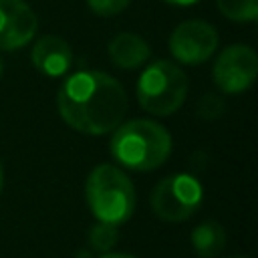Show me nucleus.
<instances>
[{
	"label": "nucleus",
	"instance_id": "obj_1",
	"mask_svg": "<svg viewBox=\"0 0 258 258\" xmlns=\"http://www.w3.org/2000/svg\"><path fill=\"white\" fill-rule=\"evenodd\" d=\"M56 105L62 121L87 135H105L117 129L129 101L117 79L103 71H79L58 89Z\"/></svg>",
	"mask_w": 258,
	"mask_h": 258
},
{
	"label": "nucleus",
	"instance_id": "obj_2",
	"mask_svg": "<svg viewBox=\"0 0 258 258\" xmlns=\"http://www.w3.org/2000/svg\"><path fill=\"white\" fill-rule=\"evenodd\" d=\"M111 155L133 171H151L165 163L171 153L167 129L149 119H131L119 125L109 143Z\"/></svg>",
	"mask_w": 258,
	"mask_h": 258
},
{
	"label": "nucleus",
	"instance_id": "obj_3",
	"mask_svg": "<svg viewBox=\"0 0 258 258\" xmlns=\"http://www.w3.org/2000/svg\"><path fill=\"white\" fill-rule=\"evenodd\" d=\"M87 204L99 222L119 226L133 216L135 187L125 171L111 163L97 165L85 183Z\"/></svg>",
	"mask_w": 258,
	"mask_h": 258
},
{
	"label": "nucleus",
	"instance_id": "obj_4",
	"mask_svg": "<svg viewBox=\"0 0 258 258\" xmlns=\"http://www.w3.org/2000/svg\"><path fill=\"white\" fill-rule=\"evenodd\" d=\"M185 95L187 77L177 64L169 60L151 62L137 81V101L141 109L157 117L175 113L183 105Z\"/></svg>",
	"mask_w": 258,
	"mask_h": 258
},
{
	"label": "nucleus",
	"instance_id": "obj_5",
	"mask_svg": "<svg viewBox=\"0 0 258 258\" xmlns=\"http://www.w3.org/2000/svg\"><path fill=\"white\" fill-rule=\"evenodd\" d=\"M204 189L189 173L163 177L151 191L149 204L153 214L163 222H183L202 206Z\"/></svg>",
	"mask_w": 258,
	"mask_h": 258
},
{
	"label": "nucleus",
	"instance_id": "obj_6",
	"mask_svg": "<svg viewBox=\"0 0 258 258\" xmlns=\"http://www.w3.org/2000/svg\"><path fill=\"white\" fill-rule=\"evenodd\" d=\"M258 73V56L252 46L248 44H230L220 52L214 62V83L216 87L226 93H242L246 91Z\"/></svg>",
	"mask_w": 258,
	"mask_h": 258
},
{
	"label": "nucleus",
	"instance_id": "obj_7",
	"mask_svg": "<svg viewBox=\"0 0 258 258\" xmlns=\"http://www.w3.org/2000/svg\"><path fill=\"white\" fill-rule=\"evenodd\" d=\"M218 46V32L210 22L185 20L175 26L169 36V50L173 58L183 64L206 62Z\"/></svg>",
	"mask_w": 258,
	"mask_h": 258
},
{
	"label": "nucleus",
	"instance_id": "obj_8",
	"mask_svg": "<svg viewBox=\"0 0 258 258\" xmlns=\"http://www.w3.org/2000/svg\"><path fill=\"white\" fill-rule=\"evenodd\" d=\"M36 28V14L24 0H0V50L26 46Z\"/></svg>",
	"mask_w": 258,
	"mask_h": 258
},
{
	"label": "nucleus",
	"instance_id": "obj_9",
	"mask_svg": "<svg viewBox=\"0 0 258 258\" xmlns=\"http://www.w3.org/2000/svg\"><path fill=\"white\" fill-rule=\"evenodd\" d=\"M30 60L38 73L46 77H62L73 64V50L64 38L46 34L34 42Z\"/></svg>",
	"mask_w": 258,
	"mask_h": 258
},
{
	"label": "nucleus",
	"instance_id": "obj_10",
	"mask_svg": "<svg viewBox=\"0 0 258 258\" xmlns=\"http://www.w3.org/2000/svg\"><path fill=\"white\" fill-rule=\"evenodd\" d=\"M107 52L113 64H117L119 69H137L151 54L149 44L135 32H119L117 36H113Z\"/></svg>",
	"mask_w": 258,
	"mask_h": 258
},
{
	"label": "nucleus",
	"instance_id": "obj_11",
	"mask_svg": "<svg viewBox=\"0 0 258 258\" xmlns=\"http://www.w3.org/2000/svg\"><path fill=\"white\" fill-rule=\"evenodd\" d=\"M191 246H194V252L198 254V258H216L222 254V250L226 246V230L218 222L206 220L194 228Z\"/></svg>",
	"mask_w": 258,
	"mask_h": 258
},
{
	"label": "nucleus",
	"instance_id": "obj_12",
	"mask_svg": "<svg viewBox=\"0 0 258 258\" xmlns=\"http://www.w3.org/2000/svg\"><path fill=\"white\" fill-rule=\"evenodd\" d=\"M220 12L234 22H252L258 16V0H216Z\"/></svg>",
	"mask_w": 258,
	"mask_h": 258
},
{
	"label": "nucleus",
	"instance_id": "obj_13",
	"mask_svg": "<svg viewBox=\"0 0 258 258\" xmlns=\"http://www.w3.org/2000/svg\"><path fill=\"white\" fill-rule=\"evenodd\" d=\"M89 248L97 250V252H109L117 242H119V232L117 226L107 224V222H97L91 230H89Z\"/></svg>",
	"mask_w": 258,
	"mask_h": 258
},
{
	"label": "nucleus",
	"instance_id": "obj_14",
	"mask_svg": "<svg viewBox=\"0 0 258 258\" xmlns=\"http://www.w3.org/2000/svg\"><path fill=\"white\" fill-rule=\"evenodd\" d=\"M226 105L224 101L218 97V95H204L200 101H198V117L200 119H206V121H214L218 119L222 113H224Z\"/></svg>",
	"mask_w": 258,
	"mask_h": 258
},
{
	"label": "nucleus",
	"instance_id": "obj_15",
	"mask_svg": "<svg viewBox=\"0 0 258 258\" xmlns=\"http://www.w3.org/2000/svg\"><path fill=\"white\" fill-rule=\"evenodd\" d=\"M129 2L131 0H87L91 12L97 14V16H103V18L123 12L129 6Z\"/></svg>",
	"mask_w": 258,
	"mask_h": 258
},
{
	"label": "nucleus",
	"instance_id": "obj_16",
	"mask_svg": "<svg viewBox=\"0 0 258 258\" xmlns=\"http://www.w3.org/2000/svg\"><path fill=\"white\" fill-rule=\"evenodd\" d=\"M163 2H167L171 6H191V4H198L200 0H163Z\"/></svg>",
	"mask_w": 258,
	"mask_h": 258
},
{
	"label": "nucleus",
	"instance_id": "obj_17",
	"mask_svg": "<svg viewBox=\"0 0 258 258\" xmlns=\"http://www.w3.org/2000/svg\"><path fill=\"white\" fill-rule=\"evenodd\" d=\"M99 258H135V256H129V254H119V252H105L103 256Z\"/></svg>",
	"mask_w": 258,
	"mask_h": 258
},
{
	"label": "nucleus",
	"instance_id": "obj_18",
	"mask_svg": "<svg viewBox=\"0 0 258 258\" xmlns=\"http://www.w3.org/2000/svg\"><path fill=\"white\" fill-rule=\"evenodd\" d=\"M75 258H93V256H91V252H89V250H81V252H77V256H75Z\"/></svg>",
	"mask_w": 258,
	"mask_h": 258
},
{
	"label": "nucleus",
	"instance_id": "obj_19",
	"mask_svg": "<svg viewBox=\"0 0 258 258\" xmlns=\"http://www.w3.org/2000/svg\"><path fill=\"white\" fill-rule=\"evenodd\" d=\"M2 183H4V171H2V163H0V194H2Z\"/></svg>",
	"mask_w": 258,
	"mask_h": 258
},
{
	"label": "nucleus",
	"instance_id": "obj_20",
	"mask_svg": "<svg viewBox=\"0 0 258 258\" xmlns=\"http://www.w3.org/2000/svg\"><path fill=\"white\" fill-rule=\"evenodd\" d=\"M228 258H248V256H228Z\"/></svg>",
	"mask_w": 258,
	"mask_h": 258
},
{
	"label": "nucleus",
	"instance_id": "obj_21",
	"mask_svg": "<svg viewBox=\"0 0 258 258\" xmlns=\"http://www.w3.org/2000/svg\"><path fill=\"white\" fill-rule=\"evenodd\" d=\"M0 75H2V58H0Z\"/></svg>",
	"mask_w": 258,
	"mask_h": 258
}]
</instances>
